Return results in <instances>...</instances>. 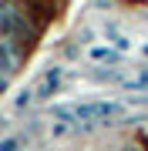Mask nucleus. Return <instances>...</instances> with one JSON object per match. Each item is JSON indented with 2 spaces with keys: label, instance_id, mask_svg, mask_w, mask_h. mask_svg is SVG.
Instances as JSON below:
<instances>
[{
  "label": "nucleus",
  "instance_id": "1",
  "mask_svg": "<svg viewBox=\"0 0 148 151\" xmlns=\"http://www.w3.org/2000/svg\"><path fill=\"white\" fill-rule=\"evenodd\" d=\"M51 114L67 124H91V121H108V118L125 114V104L121 101H84V104L77 101V104H54Z\"/></svg>",
  "mask_w": 148,
  "mask_h": 151
},
{
  "label": "nucleus",
  "instance_id": "2",
  "mask_svg": "<svg viewBox=\"0 0 148 151\" xmlns=\"http://www.w3.org/2000/svg\"><path fill=\"white\" fill-rule=\"evenodd\" d=\"M0 30H4V40H14L17 34H30L27 20H24L20 14H17V7L7 0L4 7H0Z\"/></svg>",
  "mask_w": 148,
  "mask_h": 151
},
{
  "label": "nucleus",
  "instance_id": "3",
  "mask_svg": "<svg viewBox=\"0 0 148 151\" xmlns=\"http://www.w3.org/2000/svg\"><path fill=\"white\" fill-rule=\"evenodd\" d=\"M0 67H4V81H10V74L17 70V57H14V40H0Z\"/></svg>",
  "mask_w": 148,
  "mask_h": 151
},
{
  "label": "nucleus",
  "instance_id": "4",
  "mask_svg": "<svg viewBox=\"0 0 148 151\" xmlns=\"http://www.w3.org/2000/svg\"><path fill=\"white\" fill-rule=\"evenodd\" d=\"M57 81H61V67H51L44 77H40V84H37V94L40 97H47L51 91H57Z\"/></svg>",
  "mask_w": 148,
  "mask_h": 151
},
{
  "label": "nucleus",
  "instance_id": "5",
  "mask_svg": "<svg viewBox=\"0 0 148 151\" xmlns=\"http://www.w3.org/2000/svg\"><path fill=\"white\" fill-rule=\"evenodd\" d=\"M88 54H91V60H121V50H115V47H91Z\"/></svg>",
  "mask_w": 148,
  "mask_h": 151
},
{
  "label": "nucleus",
  "instance_id": "6",
  "mask_svg": "<svg viewBox=\"0 0 148 151\" xmlns=\"http://www.w3.org/2000/svg\"><path fill=\"white\" fill-rule=\"evenodd\" d=\"M145 84H148V70H145V74H138V77H131V81H125L128 91H142Z\"/></svg>",
  "mask_w": 148,
  "mask_h": 151
},
{
  "label": "nucleus",
  "instance_id": "7",
  "mask_svg": "<svg viewBox=\"0 0 148 151\" xmlns=\"http://www.w3.org/2000/svg\"><path fill=\"white\" fill-rule=\"evenodd\" d=\"M0 151H20V138H17V134H7L4 141H0Z\"/></svg>",
  "mask_w": 148,
  "mask_h": 151
},
{
  "label": "nucleus",
  "instance_id": "8",
  "mask_svg": "<svg viewBox=\"0 0 148 151\" xmlns=\"http://www.w3.org/2000/svg\"><path fill=\"white\" fill-rule=\"evenodd\" d=\"M118 151H145V148H138V145H125V148H118Z\"/></svg>",
  "mask_w": 148,
  "mask_h": 151
},
{
  "label": "nucleus",
  "instance_id": "9",
  "mask_svg": "<svg viewBox=\"0 0 148 151\" xmlns=\"http://www.w3.org/2000/svg\"><path fill=\"white\" fill-rule=\"evenodd\" d=\"M142 54H145V57H148V44H142Z\"/></svg>",
  "mask_w": 148,
  "mask_h": 151
}]
</instances>
